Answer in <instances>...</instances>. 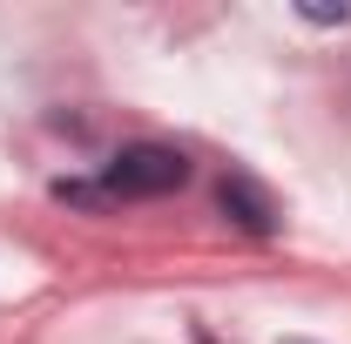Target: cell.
I'll return each mask as SVG.
<instances>
[{"mask_svg":"<svg viewBox=\"0 0 351 344\" xmlns=\"http://www.w3.org/2000/svg\"><path fill=\"white\" fill-rule=\"evenodd\" d=\"M189 182V156L169 142H135L122 149L108 169H101V196L108 203H149V196H169Z\"/></svg>","mask_w":351,"mask_h":344,"instance_id":"6da1fadb","label":"cell"},{"mask_svg":"<svg viewBox=\"0 0 351 344\" xmlns=\"http://www.w3.org/2000/svg\"><path fill=\"white\" fill-rule=\"evenodd\" d=\"M217 210L237 223V230H250V236H270L277 230V203H270V189L250 182V175H223L217 182Z\"/></svg>","mask_w":351,"mask_h":344,"instance_id":"7a4b0ae2","label":"cell"},{"mask_svg":"<svg viewBox=\"0 0 351 344\" xmlns=\"http://www.w3.org/2000/svg\"><path fill=\"white\" fill-rule=\"evenodd\" d=\"M298 21H311V27H351V0H298Z\"/></svg>","mask_w":351,"mask_h":344,"instance_id":"3957f363","label":"cell"}]
</instances>
